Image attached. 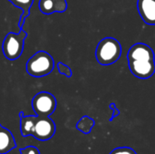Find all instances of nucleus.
I'll list each match as a JSON object with an SVG mask.
<instances>
[{"instance_id":"obj_1","label":"nucleus","mask_w":155,"mask_h":154,"mask_svg":"<svg viewBox=\"0 0 155 154\" xmlns=\"http://www.w3.org/2000/svg\"><path fill=\"white\" fill-rule=\"evenodd\" d=\"M54 67V61L53 57L45 51H38L26 62L25 71L33 77H44L48 75Z\"/></svg>"},{"instance_id":"obj_2","label":"nucleus","mask_w":155,"mask_h":154,"mask_svg":"<svg viewBox=\"0 0 155 154\" xmlns=\"http://www.w3.org/2000/svg\"><path fill=\"white\" fill-rule=\"evenodd\" d=\"M122 54L119 41L113 37H105L99 42L95 51V57L99 64L109 65L115 63Z\"/></svg>"},{"instance_id":"obj_3","label":"nucleus","mask_w":155,"mask_h":154,"mask_svg":"<svg viewBox=\"0 0 155 154\" xmlns=\"http://www.w3.org/2000/svg\"><path fill=\"white\" fill-rule=\"evenodd\" d=\"M27 36L25 31L21 29L18 33H8L2 44V50L5 57L10 61L18 59L24 51L25 40Z\"/></svg>"},{"instance_id":"obj_4","label":"nucleus","mask_w":155,"mask_h":154,"mask_svg":"<svg viewBox=\"0 0 155 154\" xmlns=\"http://www.w3.org/2000/svg\"><path fill=\"white\" fill-rule=\"evenodd\" d=\"M32 108L37 116H50L56 108L54 96L47 92H40L32 100Z\"/></svg>"},{"instance_id":"obj_5","label":"nucleus","mask_w":155,"mask_h":154,"mask_svg":"<svg viewBox=\"0 0 155 154\" xmlns=\"http://www.w3.org/2000/svg\"><path fill=\"white\" fill-rule=\"evenodd\" d=\"M55 133V124L49 117L36 116L32 136L38 141L50 140Z\"/></svg>"},{"instance_id":"obj_6","label":"nucleus","mask_w":155,"mask_h":154,"mask_svg":"<svg viewBox=\"0 0 155 154\" xmlns=\"http://www.w3.org/2000/svg\"><path fill=\"white\" fill-rule=\"evenodd\" d=\"M129 67L132 74L142 79H147L155 73L154 60H129Z\"/></svg>"},{"instance_id":"obj_7","label":"nucleus","mask_w":155,"mask_h":154,"mask_svg":"<svg viewBox=\"0 0 155 154\" xmlns=\"http://www.w3.org/2000/svg\"><path fill=\"white\" fill-rule=\"evenodd\" d=\"M129 60H154V54L153 49L143 43L134 44L127 54Z\"/></svg>"},{"instance_id":"obj_8","label":"nucleus","mask_w":155,"mask_h":154,"mask_svg":"<svg viewBox=\"0 0 155 154\" xmlns=\"http://www.w3.org/2000/svg\"><path fill=\"white\" fill-rule=\"evenodd\" d=\"M138 12L147 25H155V0H138Z\"/></svg>"},{"instance_id":"obj_9","label":"nucleus","mask_w":155,"mask_h":154,"mask_svg":"<svg viewBox=\"0 0 155 154\" xmlns=\"http://www.w3.org/2000/svg\"><path fill=\"white\" fill-rule=\"evenodd\" d=\"M39 9L45 15L63 13L67 9L66 0H39Z\"/></svg>"},{"instance_id":"obj_10","label":"nucleus","mask_w":155,"mask_h":154,"mask_svg":"<svg viewBox=\"0 0 155 154\" xmlns=\"http://www.w3.org/2000/svg\"><path fill=\"white\" fill-rule=\"evenodd\" d=\"M16 147L12 133L3 126L0 128V154L8 153Z\"/></svg>"},{"instance_id":"obj_11","label":"nucleus","mask_w":155,"mask_h":154,"mask_svg":"<svg viewBox=\"0 0 155 154\" xmlns=\"http://www.w3.org/2000/svg\"><path fill=\"white\" fill-rule=\"evenodd\" d=\"M36 114L35 115H24V113L21 112L19 113V118H20V131L23 137H28L32 136L33 129L36 120Z\"/></svg>"},{"instance_id":"obj_12","label":"nucleus","mask_w":155,"mask_h":154,"mask_svg":"<svg viewBox=\"0 0 155 154\" xmlns=\"http://www.w3.org/2000/svg\"><path fill=\"white\" fill-rule=\"evenodd\" d=\"M8 1L10 3H12L17 8L21 9L23 12L22 15L20 16L19 22H18V27L20 29H22L24 26V24L25 22V19L30 15V9L34 3V0H8Z\"/></svg>"},{"instance_id":"obj_13","label":"nucleus","mask_w":155,"mask_h":154,"mask_svg":"<svg viewBox=\"0 0 155 154\" xmlns=\"http://www.w3.org/2000/svg\"><path fill=\"white\" fill-rule=\"evenodd\" d=\"M94 126V121L88 116H84L77 123L76 129L84 134H88L91 133Z\"/></svg>"},{"instance_id":"obj_14","label":"nucleus","mask_w":155,"mask_h":154,"mask_svg":"<svg viewBox=\"0 0 155 154\" xmlns=\"http://www.w3.org/2000/svg\"><path fill=\"white\" fill-rule=\"evenodd\" d=\"M57 69H58V72L61 74H63V75H64L66 77H71L72 74H72V70L70 69V67L67 66L66 64L61 63V62H59L57 64Z\"/></svg>"},{"instance_id":"obj_15","label":"nucleus","mask_w":155,"mask_h":154,"mask_svg":"<svg viewBox=\"0 0 155 154\" xmlns=\"http://www.w3.org/2000/svg\"><path fill=\"white\" fill-rule=\"evenodd\" d=\"M110 154H137L134 150L129 147H119L113 150Z\"/></svg>"},{"instance_id":"obj_16","label":"nucleus","mask_w":155,"mask_h":154,"mask_svg":"<svg viewBox=\"0 0 155 154\" xmlns=\"http://www.w3.org/2000/svg\"><path fill=\"white\" fill-rule=\"evenodd\" d=\"M20 153L21 154H40L38 149L36 147L34 146H28L25 147L22 150H20Z\"/></svg>"},{"instance_id":"obj_17","label":"nucleus","mask_w":155,"mask_h":154,"mask_svg":"<svg viewBox=\"0 0 155 154\" xmlns=\"http://www.w3.org/2000/svg\"><path fill=\"white\" fill-rule=\"evenodd\" d=\"M109 107L113 110V112H114V113H113V115H112V117H111V119H110V121L112 122L116 116H118L119 114H120V111L117 109V107H116V105H115V103H110V105H109Z\"/></svg>"},{"instance_id":"obj_18","label":"nucleus","mask_w":155,"mask_h":154,"mask_svg":"<svg viewBox=\"0 0 155 154\" xmlns=\"http://www.w3.org/2000/svg\"><path fill=\"white\" fill-rule=\"evenodd\" d=\"M1 127H2V126H1V124H0V128H1Z\"/></svg>"}]
</instances>
